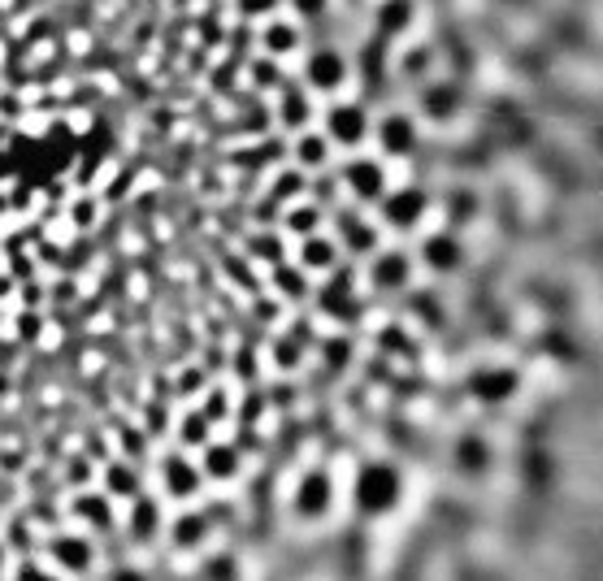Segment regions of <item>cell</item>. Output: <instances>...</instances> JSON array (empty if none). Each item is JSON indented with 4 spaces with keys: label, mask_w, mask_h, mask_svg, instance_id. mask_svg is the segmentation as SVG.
Masks as SVG:
<instances>
[{
    "label": "cell",
    "mask_w": 603,
    "mask_h": 581,
    "mask_svg": "<svg viewBox=\"0 0 603 581\" xmlns=\"http://www.w3.org/2000/svg\"><path fill=\"white\" fill-rule=\"evenodd\" d=\"M404 499V478L391 460H365L351 478V503L360 516H391Z\"/></svg>",
    "instance_id": "obj_1"
},
{
    "label": "cell",
    "mask_w": 603,
    "mask_h": 581,
    "mask_svg": "<svg viewBox=\"0 0 603 581\" xmlns=\"http://www.w3.org/2000/svg\"><path fill=\"white\" fill-rule=\"evenodd\" d=\"M322 135H326L335 148L356 153V148L369 144L373 118H369V109H365L360 100H331V104H326V118H322Z\"/></svg>",
    "instance_id": "obj_2"
},
{
    "label": "cell",
    "mask_w": 603,
    "mask_h": 581,
    "mask_svg": "<svg viewBox=\"0 0 603 581\" xmlns=\"http://www.w3.org/2000/svg\"><path fill=\"white\" fill-rule=\"evenodd\" d=\"M351 79V57L335 44H317L313 53H304V70L300 83L309 87L313 96H339Z\"/></svg>",
    "instance_id": "obj_3"
},
{
    "label": "cell",
    "mask_w": 603,
    "mask_h": 581,
    "mask_svg": "<svg viewBox=\"0 0 603 581\" xmlns=\"http://www.w3.org/2000/svg\"><path fill=\"white\" fill-rule=\"evenodd\" d=\"M335 499H339V487L326 469H304L295 491H291V512L300 521H326L335 512Z\"/></svg>",
    "instance_id": "obj_4"
},
{
    "label": "cell",
    "mask_w": 603,
    "mask_h": 581,
    "mask_svg": "<svg viewBox=\"0 0 603 581\" xmlns=\"http://www.w3.org/2000/svg\"><path fill=\"white\" fill-rule=\"evenodd\" d=\"M373 139H378L382 157L404 161V157H413V153H417V144H422V126H417V118H413V113L391 109V113H382V118L373 122Z\"/></svg>",
    "instance_id": "obj_5"
},
{
    "label": "cell",
    "mask_w": 603,
    "mask_h": 581,
    "mask_svg": "<svg viewBox=\"0 0 603 581\" xmlns=\"http://www.w3.org/2000/svg\"><path fill=\"white\" fill-rule=\"evenodd\" d=\"M339 182H344V191L351 200H360V204H378L391 187H387V166L378 161V157H351L339 166Z\"/></svg>",
    "instance_id": "obj_6"
},
{
    "label": "cell",
    "mask_w": 603,
    "mask_h": 581,
    "mask_svg": "<svg viewBox=\"0 0 603 581\" xmlns=\"http://www.w3.org/2000/svg\"><path fill=\"white\" fill-rule=\"evenodd\" d=\"M413 278H417V260H413L409 248H378L369 256V282H373V291L391 295V291H404Z\"/></svg>",
    "instance_id": "obj_7"
},
{
    "label": "cell",
    "mask_w": 603,
    "mask_h": 581,
    "mask_svg": "<svg viewBox=\"0 0 603 581\" xmlns=\"http://www.w3.org/2000/svg\"><path fill=\"white\" fill-rule=\"evenodd\" d=\"M417 113H422V122H431V126L456 122V118L465 113V87L451 83V79L422 83V91H417Z\"/></svg>",
    "instance_id": "obj_8"
},
{
    "label": "cell",
    "mask_w": 603,
    "mask_h": 581,
    "mask_svg": "<svg viewBox=\"0 0 603 581\" xmlns=\"http://www.w3.org/2000/svg\"><path fill=\"white\" fill-rule=\"evenodd\" d=\"M378 204H382V222L404 235V231H417V226L426 222L431 195H426L422 187H395V191H387Z\"/></svg>",
    "instance_id": "obj_9"
},
{
    "label": "cell",
    "mask_w": 603,
    "mask_h": 581,
    "mask_svg": "<svg viewBox=\"0 0 603 581\" xmlns=\"http://www.w3.org/2000/svg\"><path fill=\"white\" fill-rule=\"evenodd\" d=\"M200 491H204L200 465L187 451H166V460H161V495L174 499V503H191Z\"/></svg>",
    "instance_id": "obj_10"
},
{
    "label": "cell",
    "mask_w": 603,
    "mask_h": 581,
    "mask_svg": "<svg viewBox=\"0 0 603 581\" xmlns=\"http://www.w3.org/2000/svg\"><path fill=\"white\" fill-rule=\"evenodd\" d=\"M44 556H48V565L62 578H83V573L96 569V547L87 543L83 534H57V538H48Z\"/></svg>",
    "instance_id": "obj_11"
},
{
    "label": "cell",
    "mask_w": 603,
    "mask_h": 581,
    "mask_svg": "<svg viewBox=\"0 0 603 581\" xmlns=\"http://www.w3.org/2000/svg\"><path fill=\"white\" fill-rule=\"evenodd\" d=\"M521 391V373L509 365H482L469 373V395L478 404H509Z\"/></svg>",
    "instance_id": "obj_12"
},
{
    "label": "cell",
    "mask_w": 603,
    "mask_h": 581,
    "mask_svg": "<svg viewBox=\"0 0 603 581\" xmlns=\"http://www.w3.org/2000/svg\"><path fill=\"white\" fill-rule=\"evenodd\" d=\"M273 96H278V104H273L278 126H287L291 135H300V131H309V126H313L317 104H313V91H309V87L304 83H282Z\"/></svg>",
    "instance_id": "obj_13"
},
{
    "label": "cell",
    "mask_w": 603,
    "mask_h": 581,
    "mask_svg": "<svg viewBox=\"0 0 603 581\" xmlns=\"http://www.w3.org/2000/svg\"><path fill=\"white\" fill-rule=\"evenodd\" d=\"M417 260H422V269H431V273H456L460 265H465V244H460V235L447 226V231H431L426 239H422V248H417Z\"/></svg>",
    "instance_id": "obj_14"
},
{
    "label": "cell",
    "mask_w": 603,
    "mask_h": 581,
    "mask_svg": "<svg viewBox=\"0 0 603 581\" xmlns=\"http://www.w3.org/2000/svg\"><path fill=\"white\" fill-rule=\"evenodd\" d=\"M166 534V516H161V499L153 495H139L131 499V512H126V538L135 547H148Z\"/></svg>",
    "instance_id": "obj_15"
},
{
    "label": "cell",
    "mask_w": 603,
    "mask_h": 581,
    "mask_svg": "<svg viewBox=\"0 0 603 581\" xmlns=\"http://www.w3.org/2000/svg\"><path fill=\"white\" fill-rule=\"evenodd\" d=\"M339 239H331V235H304L300 244H295V265L309 273V278H317V273H335L339 269Z\"/></svg>",
    "instance_id": "obj_16"
},
{
    "label": "cell",
    "mask_w": 603,
    "mask_h": 581,
    "mask_svg": "<svg viewBox=\"0 0 603 581\" xmlns=\"http://www.w3.org/2000/svg\"><path fill=\"white\" fill-rule=\"evenodd\" d=\"M200 473H204V482H217V487H226V482H235L239 473H244V456L231 447V443H204L200 447Z\"/></svg>",
    "instance_id": "obj_17"
},
{
    "label": "cell",
    "mask_w": 603,
    "mask_h": 581,
    "mask_svg": "<svg viewBox=\"0 0 603 581\" xmlns=\"http://www.w3.org/2000/svg\"><path fill=\"white\" fill-rule=\"evenodd\" d=\"M304 48V35H300V22H291V18H265L260 22V53L265 57H278V62H287L291 53H300Z\"/></svg>",
    "instance_id": "obj_18"
},
{
    "label": "cell",
    "mask_w": 603,
    "mask_h": 581,
    "mask_svg": "<svg viewBox=\"0 0 603 581\" xmlns=\"http://www.w3.org/2000/svg\"><path fill=\"white\" fill-rule=\"evenodd\" d=\"M491 460H495V447L482 434H460L451 443V469L465 473V478H482L491 469Z\"/></svg>",
    "instance_id": "obj_19"
},
{
    "label": "cell",
    "mask_w": 603,
    "mask_h": 581,
    "mask_svg": "<svg viewBox=\"0 0 603 581\" xmlns=\"http://www.w3.org/2000/svg\"><path fill=\"white\" fill-rule=\"evenodd\" d=\"M209 534H213V521H209L204 512H178L170 525H166V538H170V547H174V551H182V556L200 551V547L209 543Z\"/></svg>",
    "instance_id": "obj_20"
},
{
    "label": "cell",
    "mask_w": 603,
    "mask_h": 581,
    "mask_svg": "<svg viewBox=\"0 0 603 581\" xmlns=\"http://www.w3.org/2000/svg\"><path fill=\"white\" fill-rule=\"evenodd\" d=\"M417 22V0H378L373 4V31L382 40H400L409 35Z\"/></svg>",
    "instance_id": "obj_21"
},
{
    "label": "cell",
    "mask_w": 603,
    "mask_h": 581,
    "mask_svg": "<svg viewBox=\"0 0 603 581\" xmlns=\"http://www.w3.org/2000/svg\"><path fill=\"white\" fill-rule=\"evenodd\" d=\"M339 244L351 256H373L382 248V231L373 222H365L360 213H339Z\"/></svg>",
    "instance_id": "obj_22"
},
{
    "label": "cell",
    "mask_w": 603,
    "mask_h": 581,
    "mask_svg": "<svg viewBox=\"0 0 603 581\" xmlns=\"http://www.w3.org/2000/svg\"><path fill=\"white\" fill-rule=\"evenodd\" d=\"M269 291H273V300H309L313 278L295 260H278V265H269Z\"/></svg>",
    "instance_id": "obj_23"
},
{
    "label": "cell",
    "mask_w": 603,
    "mask_h": 581,
    "mask_svg": "<svg viewBox=\"0 0 603 581\" xmlns=\"http://www.w3.org/2000/svg\"><path fill=\"white\" fill-rule=\"evenodd\" d=\"M322 222H326V209H322L317 200H309V195H300V200H291V204L282 209V231H287V235H295V239L317 235V231H322Z\"/></svg>",
    "instance_id": "obj_24"
},
{
    "label": "cell",
    "mask_w": 603,
    "mask_h": 581,
    "mask_svg": "<svg viewBox=\"0 0 603 581\" xmlns=\"http://www.w3.org/2000/svg\"><path fill=\"white\" fill-rule=\"evenodd\" d=\"M331 161H335V144H331L322 131L309 126V131L295 135V169H300V174H309V169H326Z\"/></svg>",
    "instance_id": "obj_25"
},
{
    "label": "cell",
    "mask_w": 603,
    "mask_h": 581,
    "mask_svg": "<svg viewBox=\"0 0 603 581\" xmlns=\"http://www.w3.org/2000/svg\"><path fill=\"white\" fill-rule=\"evenodd\" d=\"M100 491L109 499H139L144 495V482H139V469L131 465V460H113V465H104V473H100Z\"/></svg>",
    "instance_id": "obj_26"
},
{
    "label": "cell",
    "mask_w": 603,
    "mask_h": 581,
    "mask_svg": "<svg viewBox=\"0 0 603 581\" xmlns=\"http://www.w3.org/2000/svg\"><path fill=\"white\" fill-rule=\"evenodd\" d=\"M70 512H75L79 521H87L91 529H109V525H113V503H109L104 491H83V495H75Z\"/></svg>",
    "instance_id": "obj_27"
},
{
    "label": "cell",
    "mask_w": 603,
    "mask_h": 581,
    "mask_svg": "<svg viewBox=\"0 0 603 581\" xmlns=\"http://www.w3.org/2000/svg\"><path fill=\"white\" fill-rule=\"evenodd\" d=\"M431 70H434V48L431 44H409L404 53H400V75L404 79H431Z\"/></svg>",
    "instance_id": "obj_28"
},
{
    "label": "cell",
    "mask_w": 603,
    "mask_h": 581,
    "mask_svg": "<svg viewBox=\"0 0 603 581\" xmlns=\"http://www.w3.org/2000/svg\"><path fill=\"white\" fill-rule=\"evenodd\" d=\"M248 83L257 87V91H278V87L287 83V75H282V62H278V57H265V53H260L257 62L248 66Z\"/></svg>",
    "instance_id": "obj_29"
},
{
    "label": "cell",
    "mask_w": 603,
    "mask_h": 581,
    "mask_svg": "<svg viewBox=\"0 0 603 581\" xmlns=\"http://www.w3.org/2000/svg\"><path fill=\"white\" fill-rule=\"evenodd\" d=\"M209 434H213V421L200 413V409H191V413L182 416V425H178V443L191 447V451H200V447L209 443Z\"/></svg>",
    "instance_id": "obj_30"
},
{
    "label": "cell",
    "mask_w": 603,
    "mask_h": 581,
    "mask_svg": "<svg viewBox=\"0 0 603 581\" xmlns=\"http://www.w3.org/2000/svg\"><path fill=\"white\" fill-rule=\"evenodd\" d=\"M248 256L260 260V265H278V260H287V248H282V235L278 231H260L248 239Z\"/></svg>",
    "instance_id": "obj_31"
},
{
    "label": "cell",
    "mask_w": 603,
    "mask_h": 581,
    "mask_svg": "<svg viewBox=\"0 0 603 581\" xmlns=\"http://www.w3.org/2000/svg\"><path fill=\"white\" fill-rule=\"evenodd\" d=\"M269 360H273V369L291 373V369H300V360H304V347H300L295 338H273V343H269Z\"/></svg>",
    "instance_id": "obj_32"
},
{
    "label": "cell",
    "mask_w": 603,
    "mask_h": 581,
    "mask_svg": "<svg viewBox=\"0 0 603 581\" xmlns=\"http://www.w3.org/2000/svg\"><path fill=\"white\" fill-rule=\"evenodd\" d=\"M478 213V195H469V191H456V195H447V217L460 226V222H469Z\"/></svg>",
    "instance_id": "obj_33"
},
{
    "label": "cell",
    "mask_w": 603,
    "mask_h": 581,
    "mask_svg": "<svg viewBox=\"0 0 603 581\" xmlns=\"http://www.w3.org/2000/svg\"><path fill=\"white\" fill-rule=\"evenodd\" d=\"M200 391H209V373H204V369H182V373H178V395L191 400V395H200Z\"/></svg>",
    "instance_id": "obj_34"
},
{
    "label": "cell",
    "mask_w": 603,
    "mask_h": 581,
    "mask_svg": "<svg viewBox=\"0 0 603 581\" xmlns=\"http://www.w3.org/2000/svg\"><path fill=\"white\" fill-rule=\"evenodd\" d=\"M291 9H295V18L317 22V18H326V13H331V0H291Z\"/></svg>",
    "instance_id": "obj_35"
},
{
    "label": "cell",
    "mask_w": 603,
    "mask_h": 581,
    "mask_svg": "<svg viewBox=\"0 0 603 581\" xmlns=\"http://www.w3.org/2000/svg\"><path fill=\"white\" fill-rule=\"evenodd\" d=\"M278 4H282V0H239V13H244V18H260V22H265V18H273V13H278Z\"/></svg>",
    "instance_id": "obj_36"
},
{
    "label": "cell",
    "mask_w": 603,
    "mask_h": 581,
    "mask_svg": "<svg viewBox=\"0 0 603 581\" xmlns=\"http://www.w3.org/2000/svg\"><path fill=\"white\" fill-rule=\"evenodd\" d=\"M18 581H62V573L57 569H40V565H22Z\"/></svg>",
    "instance_id": "obj_37"
},
{
    "label": "cell",
    "mask_w": 603,
    "mask_h": 581,
    "mask_svg": "<svg viewBox=\"0 0 603 581\" xmlns=\"http://www.w3.org/2000/svg\"><path fill=\"white\" fill-rule=\"evenodd\" d=\"M109 581H148V573H139L135 565H122V569H113Z\"/></svg>",
    "instance_id": "obj_38"
},
{
    "label": "cell",
    "mask_w": 603,
    "mask_h": 581,
    "mask_svg": "<svg viewBox=\"0 0 603 581\" xmlns=\"http://www.w3.org/2000/svg\"><path fill=\"white\" fill-rule=\"evenodd\" d=\"M500 4H521V0H500Z\"/></svg>",
    "instance_id": "obj_39"
}]
</instances>
